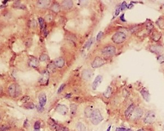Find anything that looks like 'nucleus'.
Listing matches in <instances>:
<instances>
[{
  "mask_svg": "<svg viewBox=\"0 0 164 131\" xmlns=\"http://www.w3.org/2000/svg\"><path fill=\"white\" fill-rule=\"evenodd\" d=\"M126 129L124 128H116V131H126Z\"/></svg>",
  "mask_w": 164,
  "mask_h": 131,
  "instance_id": "38",
  "label": "nucleus"
},
{
  "mask_svg": "<svg viewBox=\"0 0 164 131\" xmlns=\"http://www.w3.org/2000/svg\"><path fill=\"white\" fill-rule=\"evenodd\" d=\"M25 45L27 46V47H30L31 45V44H32V39H28L26 41L25 43Z\"/></svg>",
  "mask_w": 164,
  "mask_h": 131,
  "instance_id": "36",
  "label": "nucleus"
},
{
  "mask_svg": "<svg viewBox=\"0 0 164 131\" xmlns=\"http://www.w3.org/2000/svg\"><path fill=\"white\" fill-rule=\"evenodd\" d=\"M71 96V94H69V95H67V96H66V98H70Z\"/></svg>",
  "mask_w": 164,
  "mask_h": 131,
  "instance_id": "43",
  "label": "nucleus"
},
{
  "mask_svg": "<svg viewBox=\"0 0 164 131\" xmlns=\"http://www.w3.org/2000/svg\"><path fill=\"white\" fill-rule=\"evenodd\" d=\"M133 7H134V4H129V6L127 7V8H129V9H131V8H132Z\"/></svg>",
  "mask_w": 164,
  "mask_h": 131,
  "instance_id": "42",
  "label": "nucleus"
},
{
  "mask_svg": "<svg viewBox=\"0 0 164 131\" xmlns=\"http://www.w3.org/2000/svg\"><path fill=\"white\" fill-rule=\"evenodd\" d=\"M120 6H118V7H116V11H115V15H118L120 13Z\"/></svg>",
  "mask_w": 164,
  "mask_h": 131,
  "instance_id": "35",
  "label": "nucleus"
},
{
  "mask_svg": "<svg viewBox=\"0 0 164 131\" xmlns=\"http://www.w3.org/2000/svg\"><path fill=\"white\" fill-rule=\"evenodd\" d=\"M39 60H40L42 62L46 61L48 60V55H46V54H42V55H41L40 57H39Z\"/></svg>",
  "mask_w": 164,
  "mask_h": 131,
  "instance_id": "26",
  "label": "nucleus"
},
{
  "mask_svg": "<svg viewBox=\"0 0 164 131\" xmlns=\"http://www.w3.org/2000/svg\"><path fill=\"white\" fill-rule=\"evenodd\" d=\"M28 64H29V66L31 67H34V68H36L38 66L39 62L38 60L35 57H30L28 61Z\"/></svg>",
  "mask_w": 164,
  "mask_h": 131,
  "instance_id": "11",
  "label": "nucleus"
},
{
  "mask_svg": "<svg viewBox=\"0 0 164 131\" xmlns=\"http://www.w3.org/2000/svg\"><path fill=\"white\" fill-rule=\"evenodd\" d=\"M1 131H6L7 130H8V128L7 127H4V126L3 127H2L1 128Z\"/></svg>",
  "mask_w": 164,
  "mask_h": 131,
  "instance_id": "41",
  "label": "nucleus"
},
{
  "mask_svg": "<svg viewBox=\"0 0 164 131\" xmlns=\"http://www.w3.org/2000/svg\"><path fill=\"white\" fill-rule=\"evenodd\" d=\"M93 38L90 39V40H89L88 42L86 43V44H85V47H87V48H88V49H89V48H90V47L91 46L92 44L93 43Z\"/></svg>",
  "mask_w": 164,
  "mask_h": 131,
  "instance_id": "27",
  "label": "nucleus"
},
{
  "mask_svg": "<svg viewBox=\"0 0 164 131\" xmlns=\"http://www.w3.org/2000/svg\"><path fill=\"white\" fill-rule=\"evenodd\" d=\"M54 64L56 67L62 68L65 65V60L62 57H58L54 61Z\"/></svg>",
  "mask_w": 164,
  "mask_h": 131,
  "instance_id": "14",
  "label": "nucleus"
},
{
  "mask_svg": "<svg viewBox=\"0 0 164 131\" xmlns=\"http://www.w3.org/2000/svg\"><path fill=\"white\" fill-rule=\"evenodd\" d=\"M127 7V3H126V2H123L121 3L120 6V10L121 11H123V10L125 9Z\"/></svg>",
  "mask_w": 164,
  "mask_h": 131,
  "instance_id": "29",
  "label": "nucleus"
},
{
  "mask_svg": "<svg viewBox=\"0 0 164 131\" xmlns=\"http://www.w3.org/2000/svg\"><path fill=\"white\" fill-rule=\"evenodd\" d=\"M76 129L78 131H86V127L82 122H78L76 124Z\"/></svg>",
  "mask_w": 164,
  "mask_h": 131,
  "instance_id": "22",
  "label": "nucleus"
},
{
  "mask_svg": "<svg viewBox=\"0 0 164 131\" xmlns=\"http://www.w3.org/2000/svg\"><path fill=\"white\" fill-rule=\"evenodd\" d=\"M144 131L143 130V129H139V130H138V131Z\"/></svg>",
  "mask_w": 164,
  "mask_h": 131,
  "instance_id": "47",
  "label": "nucleus"
},
{
  "mask_svg": "<svg viewBox=\"0 0 164 131\" xmlns=\"http://www.w3.org/2000/svg\"><path fill=\"white\" fill-rule=\"evenodd\" d=\"M41 123L39 121H36L34 124V129H40Z\"/></svg>",
  "mask_w": 164,
  "mask_h": 131,
  "instance_id": "30",
  "label": "nucleus"
},
{
  "mask_svg": "<svg viewBox=\"0 0 164 131\" xmlns=\"http://www.w3.org/2000/svg\"><path fill=\"white\" fill-rule=\"evenodd\" d=\"M116 52V47L113 45H109L105 47L102 50V54L106 57H109L113 56Z\"/></svg>",
  "mask_w": 164,
  "mask_h": 131,
  "instance_id": "3",
  "label": "nucleus"
},
{
  "mask_svg": "<svg viewBox=\"0 0 164 131\" xmlns=\"http://www.w3.org/2000/svg\"><path fill=\"white\" fill-rule=\"evenodd\" d=\"M93 76V72L90 70H84L82 73V77L84 80H89Z\"/></svg>",
  "mask_w": 164,
  "mask_h": 131,
  "instance_id": "10",
  "label": "nucleus"
},
{
  "mask_svg": "<svg viewBox=\"0 0 164 131\" xmlns=\"http://www.w3.org/2000/svg\"><path fill=\"white\" fill-rule=\"evenodd\" d=\"M38 21H39V24L40 25L41 27L43 28L44 27V20L42 19V18H39L38 19Z\"/></svg>",
  "mask_w": 164,
  "mask_h": 131,
  "instance_id": "32",
  "label": "nucleus"
},
{
  "mask_svg": "<svg viewBox=\"0 0 164 131\" xmlns=\"http://www.w3.org/2000/svg\"><path fill=\"white\" fill-rule=\"evenodd\" d=\"M126 131H131V129H126Z\"/></svg>",
  "mask_w": 164,
  "mask_h": 131,
  "instance_id": "46",
  "label": "nucleus"
},
{
  "mask_svg": "<svg viewBox=\"0 0 164 131\" xmlns=\"http://www.w3.org/2000/svg\"><path fill=\"white\" fill-rule=\"evenodd\" d=\"M34 131H40V129H34Z\"/></svg>",
  "mask_w": 164,
  "mask_h": 131,
  "instance_id": "44",
  "label": "nucleus"
},
{
  "mask_svg": "<svg viewBox=\"0 0 164 131\" xmlns=\"http://www.w3.org/2000/svg\"><path fill=\"white\" fill-rule=\"evenodd\" d=\"M71 114L72 115H75V113L77 112V107L76 105L75 104H71Z\"/></svg>",
  "mask_w": 164,
  "mask_h": 131,
  "instance_id": "25",
  "label": "nucleus"
},
{
  "mask_svg": "<svg viewBox=\"0 0 164 131\" xmlns=\"http://www.w3.org/2000/svg\"><path fill=\"white\" fill-rule=\"evenodd\" d=\"M103 120V116L99 111V110L96 109L94 110L91 117V122L93 123L95 125H97L99 124Z\"/></svg>",
  "mask_w": 164,
  "mask_h": 131,
  "instance_id": "1",
  "label": "nucleus"
},
{
  "mask_svg": "<svg viewBox=\"0 0 164 131\" xmlns=\"http://www.w3.org/2000/svg\"><path fill=\"white\" fill-rule=\"evenodd\" d=\"M51 9L55 13H58L59 11H60V7L59 6V4H57L56 3H54L51 7Z\"/></svg>",
  "mask_w": 164,
  "mask_h": 131,
  "instance_id": "23",
  "label": "nucleus"
},
{
  "mask_svg": "<svg viewBox=\"0 0 164 131\" xmlns=\"http://www.w3.org/2000/svg\"><path fill=\"white\" fill-rule=\"evenodd\" d=\"M120 20L123 22H125V21H126V20L124 19V14H123L121 15L120 16Z\"/></svg>",
  "mask_w": 164,
  "mask_h": 131,
  "instance_id": "40",
  "label": "nucleus"
},
{
  "mask_svg": "<svg viewBox=\"0 0 164 131\" xmlns=\"http://www.w3.org/2000/svg\"><path fill=\"white\" fill-rule=\"evenodd\" d=\"M93 111L94 110H93V106H87V107L85 108L84 110V114L85 116L88 118H91Z\"/></svg>",
  "mask_w": 164,
  "mask_h": 131,
  "instance_id": "16",
  "label": "nucleus"
},
{
  "mask_svg": "<svg viewBox=\"0 0 164 131\" xmlns=\"http://www.w3.org/2000/svg\"><path fill=\"white\" fill-rule=\"evenodd\" d=\"M19 88V87L15 84H12L10 85L8 87V92H9L10 96L13 97L17 96L20 93Z\"/></svg>",
  "mask_w": 164,
  "mask_h": 131,
  "instance_id": "4",
  "label": "nucleus"
},
{
  "mask_svg": "<svg viewBox=\"0 0 164 131\" xmlns=\"http://www.w3.org/2000/svg\"><path fill=\"white\" fill-rule=\"evenodd\" d=\"M38 99H39V105H40V106L42 108L43 107V106L45 105L46 102H47V97H46V95L45 93H42L39 95Z\"/></svg>",
  "mask_w": 164,
  "mask_h": 131,
  "instance_id": "12",
  "label": "nucleus"
},
{
  "mask_svg": "<svg viewBox=\"0 0 164 131\" xmlns=\"http://www.w3.org/2000/svg\"><path fill=\"white\" fill-rule=\"evenodd\" d=\"M161 37V33L159 32L158 31H156L155 32H153V33L152 34V38L154 41H159V39Z\"/></svg>",
  "mask_w": 164,
  "mask_h": 131,
  "instance_id": "20",
  "label": "nucleus"
},
{
  "mask_svg": "<svg viewBox=\"0 0 164 131\" xmlns=\"http://www.w3.org/2000/svg\"><path fill=\"white\" fill-rule=\"evenodd\" d=\"M56 110L59 114L62 115H65L67 114L68 111V109L66 106L65 105H58L57 106Z\"/></svg>",
  "mask_w": 164,
  "mask_h": 131,
  "instance_id": "8",
  "label": "nucleus"
},
{
  "mask_svg": "<svg viewBox=\"0 0 164 131\" xmlns=\"http://www.w3.org/2000/svg\"><path fill=\"white\" fill-rule=\"evenodd\" d=\"M103 35V33L102 32V31H101V32H100L99 33H98L97 35V37H96V39H97V40H99L101 39V38L102 37V36Z\"/></svg>",
  "mask_w": 164,
  "mask_h": 131,
  "instance_id": "33",
  "label": "nucleus"
},
{
  "mask_svg": "<svg viewBox=\"0 0 164 131\" xmlns=\"http://www.w3.org/2000/svg\"><path fill=\"white\" fill-rule=\"evenodd\" d=\"M157 61L158 62H160V63H164V54H162V55H161L160 56L157 57Z\"/></svg>",
  "mask_w": 164,
  "mask_h": 131,
  "instance_id": "28",
  "label": "nucleus"
},
{
  "mask_svg": "<svg viewBox=\"0 0 164 131\" xmlns=\"http://www.w3.org/2000/svg\"><path fill=\"white\" fill-rule=\"evenodd\" d=\"M56 66L55 65V64L54 63H50L48 65V68L51 70H54L55 69Z\"/></svg>",
  "mask_w": 164,
  "mask_h": 131,
  "instance_id": "31",
  "label": "nucleus"
},
{
  "mask_svg": "<svg viewBox=\"0 0 164 131\" xmlns=\"http://www.w3.org/2000/svg\"><path fill=\"white\" fill-rule=\"evenodd\" d=\"M134 114L133 115V116H134V117L135 119H139L141 116H142L143 114V111L140 108H136L134 110Z\"/></svg>",
  "mask_w": 164,
  "mask_h": 131,
  "instance_id": "18",
  "label": "nucleus"
},
{
  "mask_svg": "<svg viewBox=\"0 0 164 131\" xmlns=\"http://www.w3.org/2000/svg\"><path fill=\"white\" fill-rule=\"evenodd\" d=\"M28 108L29 109H32V108H34V104H33L32 103H30L29 104H28Z\"/></svg>",
  "mask_w": 164,
  "mask_h": 131,
  "instance_id": "39",
  "label": "nucleus"
},
{
  "mask_svg": "<svg viewBox=\"0 0 164 131\" xmlns=\"http://www.w3.org/2000/svg\"><path fill=\"white\" fill-rule=\"evenodd\" d=\"M155 119V114L153 111H149L147 113L144 118V122L145 124H152Z\"/></svg>",
  "mask_w": 164,
  "mask_h": 131,
  "instance_id": "7",
  "label": "nucleus"
},
{
  "mask_svg": "<svg viewBox=\"0 0 164 131\" xmlns=\"http://www.w3.org/2000/svg\"><path fill=\"white\" fill-rule=\"evenodd\" d=\"M73 3L72 1H65L62 2L61 6L63 9L68 10L71 9L73 7Z\"/></svg>",
  "mask_w": 164,
  "mask_h": 131,
  "instance_id": "15",
  "label": "nucleus"
},
{
  "mask_svg": "<svg viewBox=\"0 0 164 131\" xmlns=\"http://www.w3.org/2000/svg\"><path fill=\"white\" fill-rule=\"evenodd\" d=\"M50 4V1L49 0H39L37 2V7L41 8H45L49 6Z\"/></svg>",
  "mask_w": 164,
  "mask_h": 131,
  "instance_id": "13",
  "label": "nucleus"
},
{
  "mask_svg": "<svg viewBox=\"0 0 164 131\" xmlns=\"http://www.w3.org/2000/svg\"><path fill=\"white\" fill-rule=\"evenodd\" d=\"M102 80V76L100 75H97V76L95 78L94 81H93V85H92V88H93V90L97 89L98 86H99L100 84L101 83Z\"/></svg>",
  "mask_w": 164,
  "mask_h": 131,
  "instance_id": "9",
  "label": "nucleus"
},
{
  "mask_svg": "<svg viewBox=\"0 0 164 131\" xmlns=\"http://www.w3.org/2000/svg\"><path fill=\"white\" fill-rule=\"evenodd\" d=\"M45 19L47 21H48V20H49L48 19H49V21H50L52 20V16H51L50 15H49L46 16Z\"/></svg>",
  "mask_w": 164,
  "mask_h": 131,
  "instance_id": "37",
  "label": "nucleus"
},
{
  "mask_svg": "<svg viewBox=\"0 0 164 131\" xmlns=\"http://www.w3.org/2000/svg\"><path fill=\"white\" fill-rule=\"evenodd\" d=\"M126 34L123 32H118L115 33L112 37V40L115 43L120 44L122 43L126 40Z\"/></svg>",
  "mask_w": 164,
  "mask_h": 131,
  "instance_id": "2",
  "label": "nucleus"
},
{
  "mask_svg": "<svg viewBox=\"0 0 164 131\" xmlns=\"http://www.w3.org/2000/svg\"><path fill=\"white\" fill-rule=\"evenodd\" d=\"M112 93V89L111 87H108L103 93V96L106 98H109L111 96Z\"/></svg>",
  "mask_w": 164,
  "mask_h": 131,
  "instance_id": "24",
  "label": "nucleus"
},
{
  "mask_svg": "<svg viewBox=\"0 0 164 131\" xmlns=\"http://www.w3.org/2000/svg\"><path fill=\"white\" fill-rule=\"evenodd\" d=\"M111 126H110L109 127H108V129H107V131H110V129H111Z\"/></svg>",
  "mask_w": 164,
  "mask_h": 131,
  "instance_id": "45",
  "label": "nucleus"
},
{
  "mask_svg": "<svg viewBox=\"0 0 164 131\" xmlns=\"http://www.w3.org/2000/svg\"><path fill=\"white\" fill-rule=\"evenodd\" d=\"M150 50L154 53L160 54L163 51V47L160 45H153L150 47Z\"/></svg>",
  "mask_w": 164,
  "mask_h": 131,
  "instance_id": "17",
  "label": "nucleus"
},
{
  "mask_svg": "<svg viewBox=\"0 0 164 131\" xmlns=\"http://www.w3.org/2000/svg\"><path fill=\"white\" fill-rule=\"evenodd\" d=\"M49 78V73L47 70H44L41 74L39 78V83L42 84H45L48 83Z\"/></svg>",
  "mask_w": 164,
  "mask_h": 131,
  "instance_id": "5",
  "label": "nucleus"
},
{
  "mask_svg": "<svg viewBox=\"0 0 164 131\" xmlns=\"http://www.w3.org/2000/svg\"><path fill=\"white\" fill-rule=\"evenodd\" d=\"M134 104H131L130 106L127 110L125 111V116L126 117H129L130 115H131V114H132L133 112H134Z\"/></svg>",
  "mask_w": 164,
  "mask_h": 131,
  "instance_id": "19",
  "label": "nucleus"
},
{
  "mask_svg": "<svg viewBox=\"0 0 164 131\" xmlns=\"http://www.w3.org/2000/svg\"><path fill=\"white\" fill-rule=\"evenodd\" d=\"M104 64V61L103 58L100 57H96L92 62L91 66L93 68H98V67L102 66Z\"/></svg>",
  "mask_w": 164,
  "mask_h": 131,
  "instance_id": "6",
  "label": "nucleus"
},
{
  "mask_svg": "<svg viewBox=\"0 0 164 131\" xmlns=\"http://www.w3.org/2000/svg\"><path fill=\"white\" fill-rule=\"evenodd\" d=\"M141 95H142L143 98L146 101L148 102L149 101V99H150V95H149V93L146 90H142V91H141Z\"/></svg>",
  "mask_w": 164,
  "mask_h": 131,
  "instance_id": "21",
  "label": "nucleus"
},
{
  "mask_svg": "<svg viewBox=\"0 0 164 131\" xmlns=\"http://www.w3.org/2000/svg\"><path fill=\"white\" fill-rule=\"evenodd\" d=\"M65 85L64 84H62L61 85V86H60V87L59 88L58 91H57V93H60L61 92L63 91V88H64V87H65Z\"/></svg>",
  "mask_w": 164,
  "mask_h": 131,
  "instance_id": "34",
  "label": "nucleus"
}]
</instances>
